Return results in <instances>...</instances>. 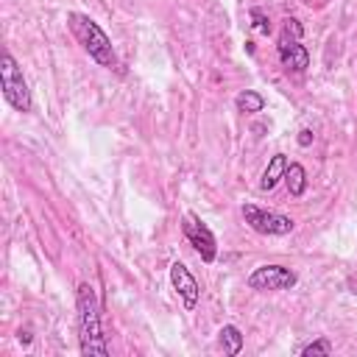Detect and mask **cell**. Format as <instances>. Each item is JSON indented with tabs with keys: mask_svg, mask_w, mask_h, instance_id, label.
Returning <instances> with one entry per match:
<instances>
[{
	"mask_svg": "<svg viewBox=\"0 0 357 357\" xmlns=\"http://www.w3.org/2000/svg\"><path fill=\"white\" fill-rule=\"evenodd\" d=\"M75 307H78V337H81V354L86 357H106L109 346L103 340L100 329V312H98V296L89 282L78 284L75 293Z\"/></svg>",
	"mask_w": 357,
	"mask_h": 357,
	"instance_id": "cell-1",
	"label": "cell"
},
{
	"mask_svg": "<svg viewBox=\"0 0 357 357\" xmlns=\"http://www.w3.org/2000/svg\"><path fill=\"white\" fill-rule=\"evenodd\" d=\"M67 25H70L73 36L78 39V45L89 53V59H95L100 67H117V53L112 47V39L106 36V31L92 17H86L81 11H70Z\"/></svg>",
	"mask_w": 357,
	"mask_h": 357,
	"instance_id": "cell-2",
	"label": "cell"
},
{
	"mask_svg": "<svg viewBox=\"0 0 357 357\" xmlns=\"http://www.w3.org/2000/svg\"><path fill=\"white\" fill-rule=\"evenodd\" d=\"M0 86H3V98H6V103L11 109L31 112V106H33L31 89H28V84L22 78V70H20L17 59L8 50H3V56H0Z\"/></svg>",
	"mask_w": 357,
	"mask_h": 357,
	"instance_id": "cell-3",
	"label": "cell"
},
{
	"mask_svg": "<svg viewBox=\"0 0 357 357\" xmlns=\"http://www.w3.org/2000/svg\"><path fill=\"white\" fill-rule=\"evenodd\" d=\"M243 220L257 231V234H268V237H284L293 231V218L273 212V209H262L254 204H243Z\"/></svg>",
	"mask_w": 357,
	"mask_h": 357,
	"instance_id": "cell-4",
	"label": "cell"
},
{
	"mask_svg": "<svg viewBox=\"0 0 357 357\" xmlns=\"http://www.w3.org/2000/svg\"><path fill=\"white\" fill-rule=\"evenodd\" d=\"M181 231H184L187 243L198 251V257H201L204 262H215V257H218V240H215L212 229H209L195 212H187V215H184Z\"/></svg>",
	"mask_w": 357,
	"mask_h": 357,
	"instance_id": "cell-5",
	"label": "cell"
},
{
	"mask_svg": "<svg viewBox=\"0 0 357 357\" xmlns=\"http://www.w3.org/2000/svg\"><path fill=\"white\" fill-rule=\"evenodd\" d=\"M298 282V276L284 265H259L248 276L251 290H290Z\"/></svg>",
	"mask_w": 357,
	"mask_h": 357,
	"instance_id": "cell-6",
	"label": "cell"
},
{
	"mask_svg": "<svg viewBox=\"0 0 357 357\" xmlns=\"http://www.w3.org/2000/svg\"><path fill=\"white\" fill-rule=\"evenodd\" d=\"M276 53H279L282 67L290 70V73H304V70L310 67V53H307V47L301 45V39H293V36H287L284 31H282V36H279Z\"/></svg>",
	"mask_w": 357,
	"mask_h": 357,
	"instance_id": "cell-7",
	"label": "cell"
},
{
	"mask_svg": "<svg viewBox=\"0 0 357 357\" xmlns=\"http://www.w3.org/2000/svg\"><path fill=\"white\" fill-rule=\"evenodd\" d=\"M170 284H173V290L181 296V301H184L187 310H192V307L198 304V298H201V287H198L195 276L190 273V268H187L184 262H178V259L170 265Z\"/></svg>",
	"mask_w": 357,
	"mask_h": 357,
	"instance_id": "cell-8",
	"label": "cell"
},
{
	"mask_svg": "<svg viewBox=\"0 0 357 357\" xmlns=\"http://www.w3.org/2000/svg\"><path fill=\"white\" fill-rule=\"evenodd\" d=\"M287 156L284 153H273L271 156V162H268V167L262 170V178H259V190L262 192H271L282 178H284V170H287Z\"/></svg>",
	"mask_w": 357,
	"mask_h": 357,
	"instance_id": "cell-9",
	"label": "cell"
},
{
	"mask_svg": "<svg viewBox=\"0 0 357 357\" xmlns=\"http://www.w3.org/2000/svg\"><path fill=\"white\" fill-rule=\"evenodd\" d=\"M218 343H220L223 354L234 357V354L243 351V332H240L234 324H226V326H220V332H218Z\"/></svg>",
	"mask_w": 357,
	"mask_h": 357,
	"instance_id": "cell-10",
	"label": "cell"
},
{
	"mask_svg": "<svg viewBox=\"0 0 357 357\" xmlns=\"http://www.w3.org/2000/svg\"><path fill=\"white\" fill-rule=\"evenodd\" d=\"M284 181H287L290 195L298 198V195H304V190H307V170H304L298 162H290L287 170H284Z\"/></svg>",
	"mask_w": 357,
	"mask_h": 357,
	"instance_id": "cell-11",
	"label": "cell"
},
{
	"mask_svg": "<svg viewBox=\"0 0 357 357\" xmlns=\"http://www.w3.org/2000/svg\"><path fill=\"white\" fill-rule=\"evenodd\" d=\"M234 106H237V112H243V114H257V112L265 109V98H262L259 92H254V89H243V92L234 98Z\"/></svg>",
	"mask_w": 357,
	"mask_h": 357,
	"instance_id": "cell-12",
	"label": "cell"
},
{
	"mask_svg": "<svg viewBox=\"0 0 357 357\" xmlns=\"http://www.w3.org/2000/svg\"><path fill=\"white\" fill-rule=\"evenodd\" d=\"M301 354H304V357H312V354H332V343H329L326 337H318V340L307 343V346L301 349Z\"/></svg>",
	"mask_w": 357,
	"mask_h": 357,
	"instance_id": "cell-13",
	"label": "cell"
},
{
	"mask_svg": "<svg viewBox=\"0 0 357 357\" xmlns=\"http://www.w3.org/2000/svg\"><path fill=\"white\" fill-rule=\"evenodd\" d=\"M251 25H254V31H259V33H271V20L259 11V8H251Z\"/></svg>",
	"mask_w": 357,
	"mask_h": 357,
	"instance_id": "cell-14",
	"label": "cell"
},
{
	"mask_svg": "<svg viewBox=\"0 0 357 357\" xmlns=\"http://www.w3.org/2000/svg\"><path fill=\"white\" fill-rule=\"evenodd\" d=\"M282 31H284L287 36H293V39H301V36H304V25H301V22H298L296 17H287V20H284V28H282Z\"/></svg>",
	"mask_w": 357,
	"mask_h": 357,
	"instance_id": "cell-15",
	"label": "cell"
},
{
	"mask_svg": "<svg viewBox=\"0 0 357 357\" xmlns=\"http://www.w3.org/2000/svg\"><path fill=\"white\" fill-rule=\"evenodd\" d=\"M312 137H315V134H312L310 128H301V131H298V145H301V148H310V145H312Z\"/></svg>",
	"mask_w": 357,
	"mask_h": 357,
	"instance_id": "cell-16",
	"label": "cell"
},
{
	"mask_svg": "<svg viewBox=\"0 0 357 357\" xmlns=\"http://www.w3.org/2000/svg\"><path fill=\"white\" fill-rule=\"evenodd\" d=\"M31 340H33V337H31V332H22V329H20V343H22V346H28Z\"/></svg>",
	"mask_w": 357,
	"mask_h": 357,
	"instance_id": "cell-17",
	"label": "cell"
}]
</instances>
